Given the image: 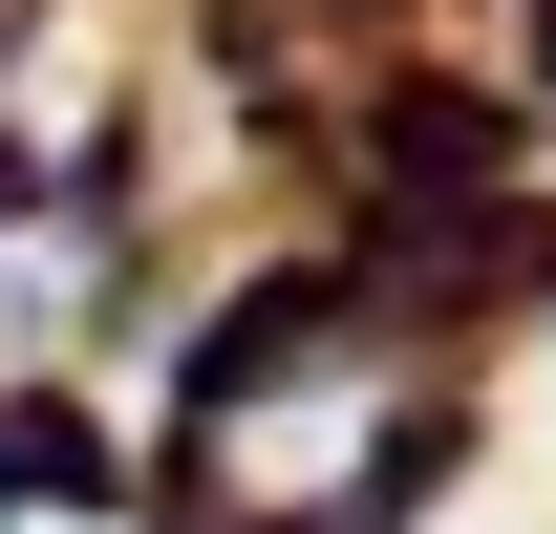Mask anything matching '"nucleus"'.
I'll return each mask as SVG.
<instances>
[{"mask_svg": "<svg viewBox=\"0 0 556 534\" xmlns=\"http://www.w3.org/2000/svg\"><path fill=\"white\" fill-rule=\"evenodd\" d=\"M22 534H65V513H22Z\"/></svg>", "mask_w": 556, "mask_h": 534, "instance_id": "obj_2", "label": "nucleus"}, {"mask_svg": "<svg viewBox=\"0 0 556 534\" xmlns=\"http://www.w3.org/2000/svg\"><path fill=\"white\" fill-rule=\"evenodd\" d=\"M65 321V257H0V342H43Z\"/></svg>", "mask_w": 556, "mask_h": 534, "instance_id": "obj_1", "label": "nucleus"}]
</instances>
